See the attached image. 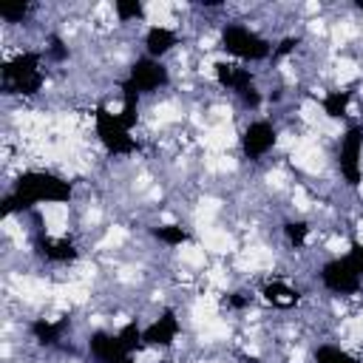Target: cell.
Segmentation results:
<instances>
[{
  "mask_svg": "<svg viewBox=\"0 0 363 363\" xmlns=\"http://www.w3.org/2000/svg\"><path fill=\"white\" fill-rule=\"evenodd\" d=\"M71 184L51 173H26L14 184V193L6 199V210H23L40 201H68Z\"/></svg>",
  "mask_w": 363,
  "mask_h": 363,
  "instance_id": "obj_1",
  "label": "cell"
},
{
  "mask_svg": "<svg viewBox=\"0 0 363 363\" xmlns=\"http://www.w3.org/2000/svg\"><path fill=\"white\" fill-rule=\"evenodd\" d=\"M221 45H224L227 54H233V57H238V60H250V62L269 57V43H267L261 34H255L252 28L241 26V23L224 26V31H221Z\"/></svg>",
  "mask_w": 363,
  "mask_h": 363,
  "instance_id": "obj_2",
  "label": "cell"
},
{
  "mask_svg": "<svg viewBox=\"0 0 363 363\" xmlns=\"http://www.w3.org/2000/svg\"><path fill=\"white\" fill-rule=\"evenodd\" d=\"M3 85L17 94H34L43 85V71H40V57L26 51L14 57L11 62L3 65Z\"/></svg>",
  "mask_w": 363,
  "mask_h": 363,
  "instance_id": "obj_3",
  "label": "cell"
},
{
  "mask_svg": "<svg viewBox=\"0 0 363 363\" xmlns=\"http://www.w3.org/2000/svg\"><path fill=\"white\" fill-rule=\"evenodd\" d=\"M96 136L102 139V145L113 153H130L133 150V136L130 128L119 119V113H111L105 108L96 111Z\"/></svg>",
  "mask_w": 363,
  "mask_h": 363,
  "instance_id": "obj_4",
  "label": "cell"
},
{
  "mask_svg": "<svg viewBox=\"0 0 363 363\" xmlns=\"http://www.w3.org/2000/svg\"><path fill=\"white\" fill-rule=\"evenodd\" d=\"M320 281H323L326 289H332V292H337V295H352V292L360 289V284H363V272L354 269L352 261L343 255V258H335V261L323 264V269H320Z\"/></svg>",
  "mask_w": 363,
  "mask_h": 363,
  "instance_id": "obj_5",
  "label": "cell"
},
{
  "mask_svg": "<svg viewBox=\"0 0 363 363\" xmlns=\"http://www.w3.org/2000/svg\"><path fill=\"white\" fill-rule=\"evenodd\" d=\"M162 85H167V68L159 62V60H139L133 68H130V74H128V79H125V91H133V94H150V91H159Z\"/></svg>",
  "mask_w": 363,
  "mask_h": 363,
  "instance_id": "obj_6",
  "label": "cell"
},
{
  "mask_svg": "<svg viewBox=\"0 0 363 363\" xmlns=\"http://www.w3.org/2000/svg\"><path fill=\"white\" fill-rule=\"evenodd\" d=\"M272 145H275V128L269 122L258 119V122L247 125V130L241 136V147H244L247 159H261L264 153L272 150Z\"/></svg>",
  "mask_w": 363,
  "mask_h": 363,
  "instance_id": "obj_7",
  "label": "cell"
},
{
  "mask_svg": "<svg viewBox=\"0 0 363 363\" xmlns=\"http://www.w3.org/2000/svg\"><path fill=\"white\" fill-rule=\"evenodd\" d=\"M360 150H363V133L360 128H349V133L340 142V173L349 184L360 182Z\"/></svg>",
  "mask_w": 363,
  "mask_h": 363,
  "instance_id": "obj_8",
  "label": "cell"
},
{
  "mask_svg": "<svg viewBox=\"0 0 363 363\" xmlns=\"http://www.w3.org/2000/svg\"><path fill=\"white\" fill-rule=\"evenodd\" d=\"M91 352H94V357L102 360V363H130V360H128L130 352L125 349V343H122L119 335L96 332V335L91 337Z\"/></svg>",
  "mask_w": 363,
  "mask_h": 363,
  "instance_id": "obj_9",
  "label": "cell"
},
{
  "mask_svg": "<svg viewBox=\"0 0 363 363\" xmlns=\"http://www.w3.org/2000/svg\"><path fill=\"white\" fill-rule=\"evenodd\" d=\"M179 335V320L173 312H164L159 320H153L147 329H142V343L145 346H170Z\"/></svg>",
  "mask_w": 363,
  "mask_h": 363,
  "instance_id": "obj_10",
  "label": "cell"
},
{
  "mask_svg": "<svg viewBox=\"0 0 363 363\" xmlns=\"http://www.w3.org/2000/svg\"><path fill=\"white\" fill-rule=\"evenodd\" d=\"M216 77H218V82H221L224 88H230V91H235V94H241V96L252 94V74H250L247 68H241V65L218 62V65H216Z\"/></svg>",
  "mask_w": 363,
  "mask_h": 363,
  "instance_id": "obj_11",
  "label": "cell"
},
{
  "mask_svg": "<svg viewBox=\"0 0 363 363\" xmlns=\"http://www.w3.org/2000/svg\"><path fill=\"white\" fill-rule=\"evenodd\" d=\"M173 45H176V34H173L170 28H164V26H153V28H147L145 48H147V57H150V60L164 57Z\"/></svg>",
  "mask_w": 363,
  "mask_h": 363,
  "instance_id": "obj_12",
  "label": "cell"
},
{
  "mask_svg": "<svg viewBox=\"0 0 363 363\" xmlns=\"http://www.w3.org/2000/svg\"><path fill=\"white\" fill-rule=\"evenodd\" d=\"M40 252H43L48 261H71V258H77V250H74L68 241H54V238L40 241Z\"/></svg>",
  "mask_w": 363,
  "mask_h": 363,
  "instance_id": "obj_13",
  "label": "cell"
},
{
  "mask_svg": "<svg viewBox=\"0 0 363 363\" xmlns=\"http://www.w3.org/2000/svg\"><path fill=\"white\" fill-rule=\"evenodd\" d=\"M31 332H34V337H37L40 343H57V340H60V323H48L45 318L34 320V323H31Z\"/></svg>",
  "mask_w": 363,
  "mask_h": 363,
  "instance_id": "obj_14",
  "label": "cell"
},
{
  "mask_svg": "<svg viewBox=\"0 0 363 363\" xmlns=\"http://www.w3.org/2000/svg\"><path fill=\"white\" fill-rule=\"evenodd\" d=\"M264 292H267V301L275 303V306H289V303H295V292H292L289 286H284V284H269Z\"/></svg>",
  "mask_w": 363,
  "mask_h": 363,
  "instance_id": "obj_15",
  "label": "cell"
},
{
  "mask_svg": "<svg viewBox=\"0 0 363 363\" xmlns=\"http://www.w3.org/2000/svg\"><path fill=\"white\" fill-rule=\"evenodd\" d=\"M346 105H349V91H332L323 99V108H326L329 116H343L346 113Z\"/></svg>",
  "mask_w": 363,
  "mask_h": 363,
  "instance_id": "obj_16",
  "label": "cell"
},
{
  "mask_svg": "<svg viewBox=\"0 0 363 363\" xmlns=\"http://www.w3.org/2000/svg\"><path fill=\"white\" fill-rule=\"evenodd\" d=\"M156 238L164 241V244H184L187 230H182L179 224H164V227H156Z\"/></svg>",
  "mask_w": 363,
  "mask_h": 363,
  "instance_id": "obj_17",
  "label": "cell"
},
{
  "mask_svg": "<svg viewBox=\"0 0 363 363\" xmlns=\"http://www.w3.org/2000/svg\"><path fill=\"white\" fill-rule=\"evenodd\" d=\"M315 357H318V363H357L354 357H349V354L340 352L337 346H320Z\"/></svg>",
  "mask_w": 363,
  "mask_h": 363,
  "instance_id": "obj_18",
  "label": "cell"
},
{
  "mask_svg": "<svg viewBox=\"0 0 363 363\" xmlns=\"http://www.w3.org/2000/svg\"><path fill=\"white\" fill-rule=\"evenodd\" d=\"M113 9H116V14L122 17V20H136V17H142V3H113Z\"/></svg>",
  "mask_w": 363,
  "mask_h": 363,
  "instance_id": "obj_19",
  "label": "cell"
},
{
  "mask_svg": "<svg viewBox=\"0 0 363 363\" xmlns=\"http://www.w3.org/2000/svg\"><path fill=\"white\" fill-rule=\"evenodd\" d=\"M26 11H28L26 3H20V6H0V17L3 20H23Z\"/></svg>",
  "mask_w": 363,
  "mask_h": 363,
  "instance_id": "obj_20",
  "label": "cell"
},
{
  "mask_svg": "<svg viewBox=\"0 0 363 363\" xmlns=\"http://www.w3.org/2000/svg\"><path fill=\"white\" fill-rule=\"evenodd\" d=\"M286 235H289V241L298 247V244H303V238H306V224L303 221H295V224H286Z\"/></svg>",
  "mask_w": 363,
  "mask_h": 363,
  "instance_id": "obj_21",
  "label": "cell"
},
{
  "mask_svg": "<svg viewBox=\"0 0 363 363\" xmlns=\"http://www.w3.org/2000/svg\"><path fill=\"white\" fill-rule=\"evenodd\" d=\"M346 258L352 261V267H354V269H360V272H363V244H352V250L346 252Z\"/></svg>",
  "mask_w": 363,
  "mask_h": 363,
  "instance_id": "obj_22",
  "label": "cell"
}]
</instances>
